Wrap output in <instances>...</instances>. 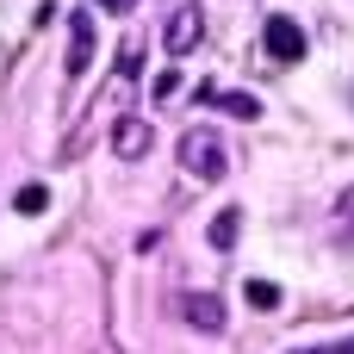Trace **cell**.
I'll return each instance as SVG.
<instances>
[{"label": "cell", "mask_w": 354, "mask_h": 354, "mask_svg": "<svg viewBox=\"0 0 354 354\" xmlns=\"http://www.w3.org/2000/svg\"><path fill=\"white\" fill-rule=\"evenodd\" d=\"M336 230H342V236L354 243V187L342 193V199H336Z\"/></svg>", "instance_id": "11"}, {"label": "cell", "mask_w": 354, "mask_h": 354, "mask_svg": "<svg viewBox=\"0 0 354 354\" xmlns=\"http://www.w3.org/2000/svg\"><path fill=\"white\" fill-rule=\"evenodd\" d=\"M149 143H156V131H149V118H118V124H112V149H118L124 162H137V156H149Z\"/></svg>", "instance_id": "5"}, {"label": "cell", "mask_w": 354, "mask_h": 354, "mask_svg": "<svg viewBox=\"0 0 354 354\" xmlns=\"http://www.w3.org/2000/svg\"><path fill=\"white\" fill-rule=\"evenodd\" d=\"M243 299H249L255 311H274V305H280V286H274V280H249V286H243Z\"/></svg>", "instance_id": "10"}, {"label": "cell", "mask_w": 354, "mask_h": 354, "mask_svg": "<svg viewBox=\"0 0 354 354\" xmlns=\"http://www.w3.org/2000/svg\"><path fill=\"white\" fill-rule=\"evenodd\" d=\"M187 324L205 330V336H218V330H224V299H218V292H193V299H187Z\"/></svg>", "instance_id": "7"}, {"label": "cell", "mask_w": 354, "mask_h": 354, "mask_svg": "<svg viewBox=\"0 0 354 354\" xmlns=\"http://www.w3.org/2000/svg\"><path fill=\"white\" fill-rule=\"evenodd\" d=\"M12 212H19V218H37V212H50V187H44V180H25V187L12 193Z\"/></svg>", "instance_id": "9"}, {"label": "cell", "mask_w": 354, "mask_h": 354, "mask_svg": "<svg viewBox=\"0 0 354 354\" xmlns=\"http://www.w3.org/2000/svg\"><path fill=\"white\" fill-rule=\"evenodd\" d=\"M100 12H131V0H93Z\"/></svg>", "instance_id": "14"}, {"label": "cell", "mask_w": 354, "mask_h": 354, "mask_svg": "<svg viewBox=\"0 0 354 354\" xmlns=\"http://www.w3.org/2000/svg\"><path fill=\"white\" fill-rule=\"evenodd\" d=\"M199 37H205V12L199 6H174V19H168V56H187Z\"/></svg>", "instance_id": "4"}, {"label": "cell", "mask_w": 354, "mask_h": 354, "mask_svg": "<svg viewBox=\"0 0 354 354\" xmlns=\"http://www.w3.org/2000/svg\"><path fill=\"white\" fill-rule=\"evenodd\" d=\"M292 354H354V336H342V342H317V348H292Z\"/></svg>", "instance_id": "13"}, {"label": "cell", "mask_w": 354, "mask_h": 354, "mask_svg": "<svg viewBox=\"0 0 354 354\" xmlns=\"http://www.w3.org/2000/svg\"><path fill=\"white\" fill-rule=\"evenodd\" d=\"M261 44H268V56L274 62H305V25L299 19H286V12H268V25H261Z\"/></svg>", "instance_id": "2"}, {"label": "cell", "mask_w": 354, "mask_h": 354, "mask_svg": "<svg viewBox=\"0 0 354 354\" xmlns=\"http://www.w3.org/2000/svg\"><path fill=\"white\" fill-rule=\"evenodd\" d=\"M93 44H100V31H93V12H75L68 19V81H81L87 75V62H93Z\"/></svg>", "instance_id": "3"}, {"label": "cell", "mask_w": 354, "mask_h": 354, "mask_svg": "<svg viewBox=\"0 0 354 354\" xmlns=\"http://www.w3.org/2000/svg\"><path fill=\"white\" fill-rule=\"evenodd\" d=\"M236 236H243V212H236V205H224V212L212 218V230H205V243H212L218 255H230V249H236Z\"/></svg>", "instance_id": "8"}, {"label": "cell", "mask_w": 354, "mask_h": 354, "mask_svg": "<svg viewBox=\"0 0 354 354\" xmlns=\"http://www.w3.org/2000/svg\"><path fill=\"white\" fill-rule=\"evenodd\" d=\"M174 93H180V68H162L156 75V100H174Z\"/></svg>", "instance_id": "12"}, {"label": "cell", "mask_w": 354, "mask_h": 354, "mask_svg": "<svg viewBox=\"0 0 354 354\" xmlns=\"http://www.w3.org/2000/svg\"><path fill=\"white\" fill-rule=\"evenodd\" d=\"M180 168H187L193 180H224L230 156H224L218 131H187V137H180Z\"/></svg>", "instance_id": "1"}, {"label": "cell", "mask_w": 354, "mask_h": 354, "mask_svg": "<svg viewBox=\"0 0 354 354\" xmlns=\"http://www.w3.org/2000/svg\"><path fill=\"white\" fill-rule=\"evenodd\" d=\"M193 93H199L205 106H224L230 118H261V100H255V93H224V87H212V81H199Z\"/></svg>", "instance_id": "6"}]
</instances>
